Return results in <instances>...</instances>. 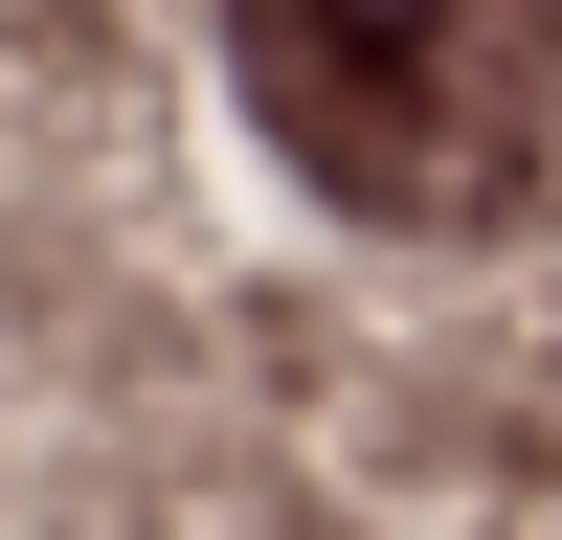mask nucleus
Here are the masks:
<instances>
[{
	"label": "nucleus",
	"mask_w": 562,
	"mask_h": 540,
	"mask_svg": "<svg viewBox=\"0 0 562 540\" xmlns=\"http://www.w3.org/2000/svg\"><path fill=\"white\" fill-rule=\"evenodd\" d=\"M248 113L360 225H495L562 135V0H248Z\"/></svg>",
	"instance_id": "obj_1"
}]
</instances>
